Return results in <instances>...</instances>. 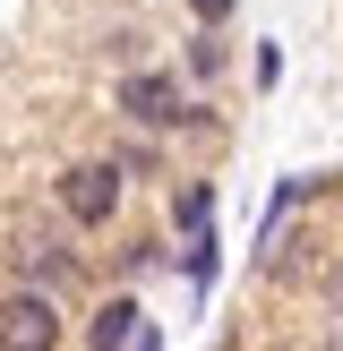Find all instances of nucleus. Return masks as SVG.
<instances>
[{
  "mask_svg": "<svg viewBox=\"0 0 343 351\" xmlns=\"http://www.w3.org/2000/svg\"><path fill=\"white\" fill-rule=\"evenodd\" d=\"M86 343H95V351H154L163 335L146 326V308H137L129 291H112V300H103L95 317H86Z\"/></svg>",
  "mask_w": 343,
  "mask_h": 351,
  "instance_id": "obj_5",
  "label": "nucleus"
},
{
  "mask_svg": "<svg viewBox=\"0 0 343 351\" xmlns=\"http://www.w3.org/2000/svg\"><path fill=\"white\" fill-rule=\"evenodd\" d=\"M232 9H240V0H189V17H198V26H223Z\"/></svg>",
  "mask_w": 343,
  "mask_h": 351,
  "instance_id": "obj_11",
  "label": "nucleus"
},
{
  "mask_svg": "<svg viewBox=\"0 0 343 351\" xmlns=\"http://www.w3.org/2000/svg\"><path fill=\"white\" fill-rule=\"evenodd\" d=\"M69 326H60V291L43 283H17L9 300H0V351H51Z\"/></svg>",
  "mask_w": 343,
  "mask_h": 351,
  "instance_id": "obj_3",
  "label": "nucleus"
},
{
  "mask_svg": "<svg viewBox=\"0 0 343 351\" xmlns=\"http://www.w3.org/2000/svg\"><path fill=\"white\" fill-rule=\"evenodd\" d=\"M112 163L129 171V180H154V171H163V154H154V146H137V137H129V146H112Z\"/></svg>",
  "mask_w": 343,
  "mask_h": 351,
  "instance_id": "obj_9",
  "label": "nucleus"
},
{
  "mask_svg": "<svg viewBox=\"0 0 343 351\" xmlns=\"http://www.w3.org/2000/svg\"><path fill=\"white\" fill-rule=\"evenodd\" d=\"M137 43H146V34H137V26H112V34H103V51H112V60H120V69H129V60H137Z\"/></svg>",
  "mask_w": 343,
  "mask_h": 351,
  "instance_id": "obj_10",
  "label": "nucleus"
},
{
  "mask_svg": "<svg viewBox=\"0 0 343 351\" xmlns=\"http://www.w3.org/2000/svg\"><path fill=\"white\" fill-rule=\"evenodd\" d=\"M215 266H223V249H215V232H206V223H198V232H189V283H215Z\"/></svg>",
  "mask_w": 343,
  "mask_h": 351,
  "instance_id": "obj_8",
  "label": "nucleus"
},
{
  "mask_svg": "<svg viewBox=\"0 0 343 351\" xmlns=\"http://www.w3.org/2000/svg\"><path fill=\"white\" fill-rule=\"evenodd\" d=\"M9 274H17V283L60 291L69 274H78V249H69V232H34V223H26V232L9 240Z\"/></svg>",
  "mask_w": 343,
  "mask_h": 351,
  "instance_id": "obj_4",
  "label": "nucleus"
},
{
  "mask_svg": "<svg viewBox=\"0 0 343 351\" xmlns=\"http://www.w3.org/2000/svg\"><path fill=\"white\" fill-rule=\"evenodd\" d=\"M51 197H60L69 232H103V223L120 215V197H129V171H120L112 154H95V163H69L60 180H51Z\"/></svg>",
  "mask_w": 343,
  "mask_h": 351,
  "instance_id": "obj_1",
  "label": "nucleus"
},
{
  "mask_svg": "<svg viewBox=\"0 0 343 351\" xmlns=\"http://www.w3.org/2000/svg\"><path fill=\"white\" fill-rule=\"evenodd\" d=\"M180 77H172V69H120V86H112V112L129 120V129H180Z\"/></svg>",
  "mask_w": 343,
  "mask_h": 351,
  "instance_id": "obj_2",
  "label": "nucleus"
},
{
  "mask_svg": "<svg viewBox=\"0 0 343 351\" xmlns=\"http://www.w3.org/2000/svg\"><path fill=\"white\" fill-rule=\"evenodd\" d=\"M172 223H180V232L215 223V180H189V189H172Z\"/></svg>",
  "mask_w": 343,
  "mask_h": 351,
  "instance_id": "obj_6",
  "label": "nucleus"
},
{
  "mask_svg": "<svg viewBox=\"0 0 343 351\" xmlns=\"http://www.w3.org/2000/svg\"><path fill=\"white\" fill-rule=\"evenodd\" d=\"M189 77H223V26H198V34H189Z\"/></svg>",
  "mask_w": 343,
  "mask_h": 351,
  "instance_id": "obj_7",
  "label": "nucleus"
}]
</instances>
